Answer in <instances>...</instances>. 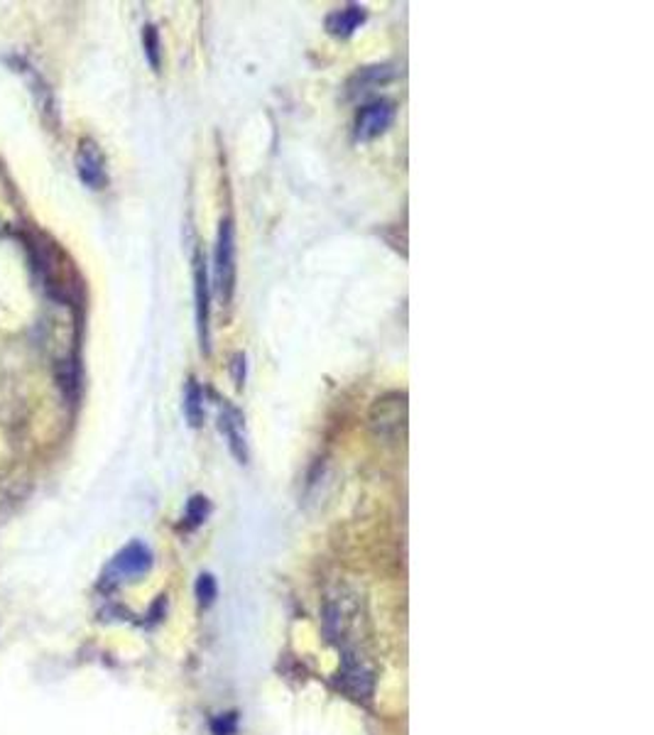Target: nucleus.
Returning <instances> with one entry per match:
<instances>
[{
    "mask_svg": "<svg viewBox=\"0 0 654 735\" xmlns=\"http://www.w3.org/2000/svg\"><path fill=\"white\" fill-rule=\"evenodd\" d=\"M235 279H238V265H235V224L231 216H223L216 234V250H213V282L221 302L228 307L235 295Z\"/></svg>",
    "mask_w": 654,
    "mask_h": 735,
    "instance_id": "1",
    "label": "nucleus"
},
{
    "mask_svg": "<svg viewBox=\"0 0 654 735\" xmlns=\"http://www.w3.org/2000/svg\"><path fill=\"white\" fill-rule=\"evenodd\" d=\"M370 426L381 439L397 441L407 429V393H388L370 407Z\"/></svg>",
    "mask_w": 654,
    "mask_h": 735,
    "instance_id": "2",
    "label": "nucleus"
},
{
    "mask_svg": "<svg viewBox=\"0 0 654 735\" xmlns=\"http://www.w3.org/2000/svg\"><path fill=\"white\" fill-rule=\"evenodd\" d=\"M194 299H196V329H199L201 353H212V285L209 267L201 250L194 256Z\"/></svg>",
    "mask_w": 654,
    "mask_h": 735,
    "instance_id": "3",
    "label": "nucleus"
},
{
    "mask_svg": "<svg viewBox=\"0 0 654 735\" xmlns=\"http://www.w3.org/2000/svg\"><path fill=\"white\" fill-rule=\"evenodd\" d=\"M395 113H397V108L390 98H375L365 106H360L356 120H353V138L358 142L381 138L382 133H388V128L395 123Z\"/></svg>",
    "mask_w": 654,
    "mask_h": 735,
    "instance_id": "4",
    "label": "nucleus"
},
{
    "mask_svg": "<svg viewBox=\"0 0 654 735\" xmlns=\"http://www.w3.org/2000/svg\"><path fill=\"white\" fill-rule=\"evenodd\" d=\"M76 172H79V180L84 181L88 189H106V157H104V149L98 148L96 140L84 138L79 142V149H76Z\"/></svg>",
    "mask_w": 654,
    "mask_h": 735,
    "instance_id": "5",
    "label": "nucleus"
},
{
    "mask_svg": "<svg viewBox=\"0 0 654 735\" xmlns=\"http://www.w3.org/2000/svg\"><path fill=\"white\" fill-rule=\"evenodd\" d=\"M219 429L228 441L231 454L238 458V463H248V439H245V417L238 407H233L228 400L221 402L219 415Z\"/></svg>",
    "mask_w": 654,
    "mask_h": 735,
    "instance_id": "6",
    "label": "nucleus"
},
{
    "mask_svg": "<svg viewBox=\"0 0 654 735\" xmlns=\"http://www.w3.org/2000/svg\"><path fill=\"white\" fill-rule=\"evenodd\" d=\"M150 566H152V555H150L148 547L140 542H133L127 544L126 549L113 559L111 571L116 576H140L145 574Z\"/></svg>",
    "mask_w": 654,
    "mask_h": 735,
    "instance_id": "7",
    "label": "nucleus"
},
{
    "mask_svg": "<svg viewBox=\"0 0 654 735\" xmlns=\"http://www.w3.org/2000/svg\"><path fill=\"white\" fill-rule=\"evenodd\" d=\"M365 18H368L365 8H363V5H356V3H350V5H346V8H338V11L328 12L327 30H328V34L346 40V37H350V34H356V30H358L360 25L365 22Z\"/></svg>",
    "mask_w": 654,
    "mask_h": 735,
    "instance_id": "8",
    "label": "nucleus"
},
{
    "mask_svg": "<svg viewBox=\"0 0 654 735\" xmlns=\"http://www.w3.org/2000/svg\"><path fill=\"white\" fill-rule=\"evenodd\" d=\"M395 72H392L390 65H378V66H365L360 69L356 74L350 76L349 81V96H358V94H365L370 88H378V86L388 84Z\"/></svg>",
    "mask_w": 654,
    "mask_h": 735,
    "instance_id": "9",
    "label": "nucleus"
},
{
    "mask_svg": "<svg viewBox=\"0 0 654 735\" xmlns=\"http://www.w3.org/2000/svg\"><path fill=\"white\" fill-rule=\"evenodd\" d=\"M204 390L196 378H189L187 380V387H184V417L191 426H201L204 425Z\"/></svg>",
    "mask_w": 654,
    "mask_h": 735,
    "instance_id": "10",
    "label": "nucleus"
},
{
    "mask_svg": "<svg viewBox=\"0 0 654 735\" xmlns=\"http://www.w3.org/2000/svg\"><path fill=\"white\" fill-rule=\"evenodd\" d=\"M142 47H145V57H148L150 66L159 72L162 66V42H159V33L155 25H145L142 30Z\"/></svg>",
    "mask_w": 654,
    "mask_h": 735,
    "instance_id": "11",
    "label": "nucleus"
},
{
    "mask_svg": "<svg viewBox=\"0 0 654 735\" xmlns=\"http://www.w3.org/2000/svg\"><path fill=\"white\" fill-rule=\"evenodd\" d=\"M209 510H212L209 501H206L204 495H194L189 501V505H187V523H189L191 527H196V524H201L209 517Z\"/></svg>",
    "mask_w": 654,
    "mask_h": 735,
    "instance_id": "12",
    "label": "nucleus"
},
{
    "mask_svg": "<svg viewBox=\"0 0 654 735\" xmlns=\"http://www.w3.org/2000/svg\"><path fill=\"white\" fill-rule=\"evenodd\" d=\"M196 596L204 606H209L213 598H216V581H213L212 574H204L196 581Z\"/></svg>",
    "mask_w": 654,
    "mask_h": 735,
    "instance_id": "13",
    "label": "nucleus"
},
{
    "mask_svg": "<svg viewBox=\"0 0 654 735\" xmlns=\"http://www.w3.org/2000/svg\"><path fill=\"white\" fill-rule=\"evenodd\" d=\"M231 371H233V383H235V387H238V390H243L245 371H248V365H245V353H235V356H233Z\"/></svg>",
    "mask_w": 654,
    "mask_h": 735,
    "instance_id": "14",
    "label": "nucleus"
}]
</instances>
